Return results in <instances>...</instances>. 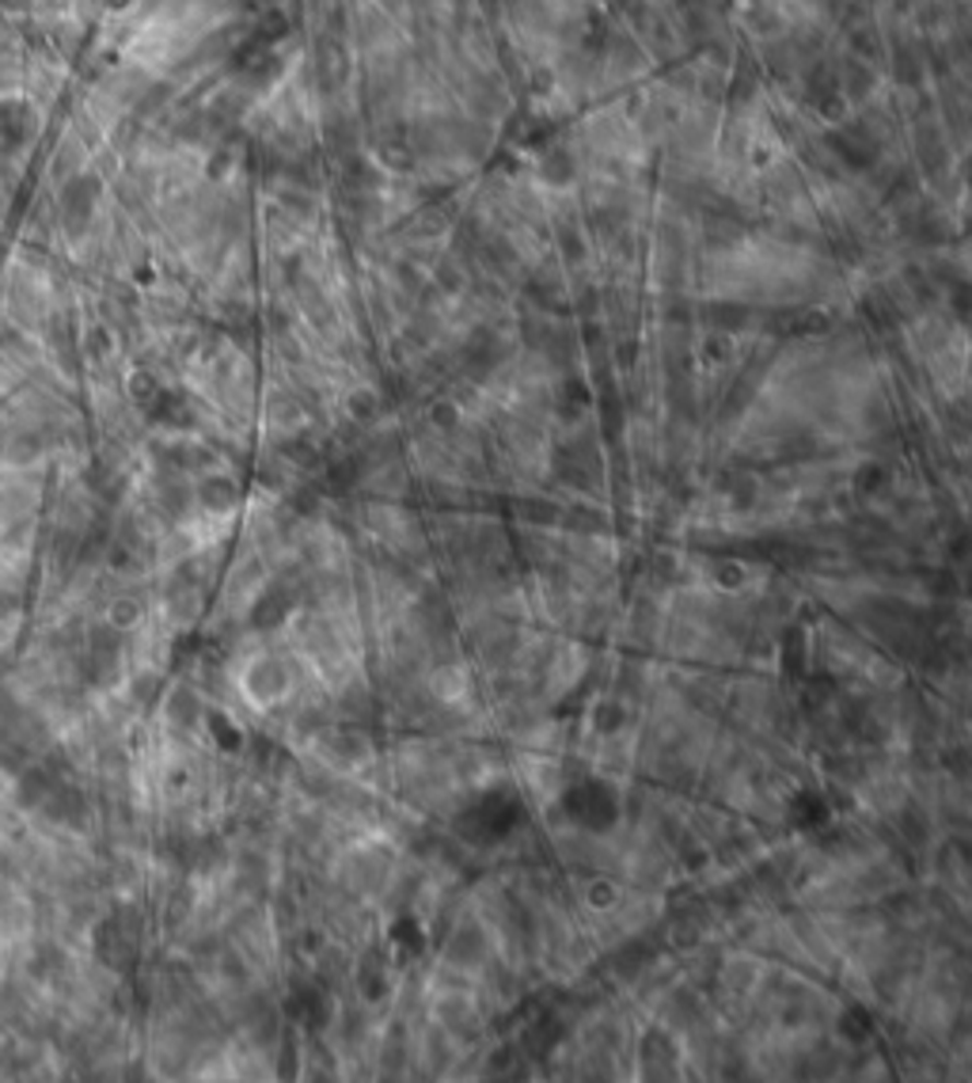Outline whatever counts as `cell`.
I'll list each match as a JSON object with an SVG mask.
<instances>
[{"label":"cell","mask_w":972,"mask_h":1083,"mask_svg":"<svg viewBox=\"0 0 972 1083\" xmlns=\"http://www.w3.org/2000/svg\"><path fill=\"white\" fill-rule=\"evenodd\" d=\"M289 1011H293V1019L297 1023H305V1026H323V1019H327V997L320 989H300L297 997L289 1000Z\"/></svg>","instance_id":"3957f363"},{"label":"cell","mask_w":972,"mask_h":1083,"mask_svg":"<svg viewBox=\"0 0 972 1083\" xmlns=\"http://www.w3.org/2000/svg\"><path fill=\"white\" fill-rule=\"evenodd\" d=\"M616 810H619L616 794H612L604 784H593V779L573 787L567 794V814L578 825H585V829H604V825H612L616 822Z\"/></svg>","instance_id":"6da1fadb"},{"label":"cell","mask_w":972,"mask_h":1083,"mask_svg":"<svg viewBox=\"0 0 972 1083\" xmlns=\"http://www.w3.org/2000/svg\"><path fill=\"white\" fill-rule=\"evenodd\" d=\"M247 692H251L259 704H270V699H282L289 692V669L274 658H259L247 673Z\"/></svg>","instance_id":"7a4b0ae2"}]
</instances>
